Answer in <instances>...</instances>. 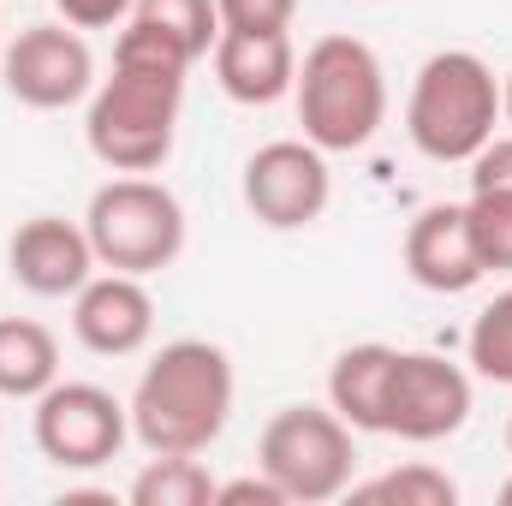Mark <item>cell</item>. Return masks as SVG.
<instances>
[{"instance_id": "cb8c5ba5", "label": "cell", "mask_w": 512, "mask_h": 506, "mask_svg": "<svg viewBox=\"0 0 512 506\" xmlns=\"http://www.w3.org/2000/svg\"><path fill=\"white\" fill-rule=\"evenodd\" d=\"M215 506H292L280 495V483L268 471L256 477H233V483H215Z\"/></svg>"}, {"instance_id": "5b68a950", "label": "cell", "mask_w": 512, "mask_h": 506, "mask_svg": "<svg viewBox=\"0 0 512 506\" xmlns=\"http://www.w3.org/2000/svg\"><path fill=\"white\" fill-rule=\"evenodd\" d=\"M84 233H90V251L102 268L161 274L185 251V203L149 173H120V179L96 185V197L84 209Z\"/></svg>"}, {"instance_id": "7402d4cb", "label": "cell", "mask_w": 512, "mask_h": 506, "mask_svg": "<svg viewBox=\"0 0 512 506\" xmlns=\"http://www.w3.org/2000/svg\"><path fill=\"white\" fill-rule=\"evenodd\" d=\"M221 30H292L298 0H215Z\"/></svg>"}, {"instance_id": "e0dca14e", "label": "cell", "mask_w": 512, "mask_h": 506, "mask_svg": "<svg viewBox=\"0 0 512 506\" xmlns=\"http://www.w3.org/2000/svg\"><path fill=\"white\" fill-rule=\"evenodd\" d=\"M131 506H215V477L197 453H155L131 477Z\"/></svg>"}, {"instance_id": "52a82bcc", "label": "cell", "mask_w": 512, "mask_h": 506, "mask_svg": "<svg viewBox=\"0 0 512 506\" xmlns=\"http://www.w3.org/2000/svg\"><path fill=\"white\" fill-rule=\"evenodd\" d=\"M131 435V411L96 381H54L36 399V447L60 471H102L120 459Z\"/></svg>"}, {"instance_id": "9c48e42d", "label": "cell", "mask_w": 512, "mask_h": 506, "mask_svg": "<svg viewBox=\"0 0 512 506\" xmlns=\"http://www.w3.org/2000/svg\"><path fill=\"white\" fill-rule=\"evenodd\" d=\"M0 78H6L12 102H24L36 114H60L96 90V54H90L84 30H72L66 18L30 24L0 48Z\"/></svg>"}, {"instance_id": "4316f807", "label": "cell", "mask_w": 512, "mask_h": 506, "mask_svg": "<svg viewBox=\"0 0 512 506\" xmlns=\"http://www.w3.org/2000/svg\"><path fill=\"white\" fill-rule=\"evenodd\" d=\"M501 506H512V477H507V483H501Z\"/></svg>"}, {"instance_id": "3957f363", "label": "cell", "mask_w": 512, "mask_h": 506, "mask_svg": "<svg viewBox=\"0 0 512 506\" xmlns=\"http://www.w3.org/2000/svg\"><path fill=\"white\" fill-rule=\"evenodd\" d=\"M179 108H185V72L114 60V78L90 90V114H84L90 155L114 173H155L173 155Z\"/></svg>"}, {"instance_id": "484cf974", "label": "cell", "mask_w": 512, "mask_h": 506, "mask_svg": "<svg viewBox=\"0 0 512 506\" xmlns=\"http://www.w3.org/2000/svg\"><path fill=\"white\" fill-rule=\"evenodd\" d=\"M501 120H507V126H512V72H507V78H501Z\"/></svg>"}, {"instance_id": "8fae6325", "label": "cell", "mask_w": 512, "mask_h": 506, "mask_svg": "<svg viewBox=\"0 0 512 506\" xmlns=\"http://www.w3.org/2000/svg\"><path fill=\"white\" fill-rule=\"evenodd\" d=\"M72 334L84 352L96 358H131L149 346L155 334V298L143 286V274H90L78 292H72Z\"/></svg>"}, {"instance_id": "5bb4252c", "label": "cell", "mask_w": 512, "mask_h": 506, "mask_svg": "<svg viewBox=\"0 0 512 506\" xmlns=\"http://www.w3.org/2000/svg\"><path fill=\"white\" fill-rule=\"evenodd\" d=\"M215 84L239 102V108H268L292 90L298 78V54L286 30H221L215 36Z\"/></svg>"}, {"instance_id": "7c38bea8", "label": "cell", "mask_w": 512, "mask_h": 506, "mask_svg": "<svg viewBox=\"0 0 512 506\" xmlns=\"http://www.w3.org/2000/svg\"><path fill=\"white\" fill-rule=\"evenodd\" d=\"M6 268L30 298H72L102 262L90 251V233L66 215H30L6 239Z\"/></svg>"}, {"instance_id": "ffe728a7", "label": "cell", "mask_w": 512, "mask_h": 506, "mask_svg": "<svg viewBox=\"0 0 512 506\" xmlns=\"http://www.w3.org/2000/svg\"><path fill=\"white\" fill-rule=\"evenodd\" d=\"M465 352H471V370L483 381L512 387V292H495V298L477 310Z\"/></svg>"}, {"instance_id": "d6986e66", "label": "cell", "mask_w": 512, "mask_h": 506, "mask_svg": "<svg viewBox=\"0 0 512 506\" xmlns=\"http://www.w3.org/2000/svg\"><path fill=\"white\" fill-rule=\"evenodd\" d=\"M131 18L167 30L191 60H203L221 36V6L215 0H131Z\"/></svg>"}, {"instance_id": "30bf717a", "label": "cell", "mask_w": 512, "mask_h": 506, "mask_svg": "<svg viewBox=\"0 0 512 506\" xmlns=\"http://www.w3.org/2000/svg\"><path fill=\"white\" fill-rule=\"evenodd\" d=\"M471 417V376L435 352H399L387 387V435L399 441H447Z\"/></svg>"}, {"instance_id": "ba28073f", "label": "cell", "mask_w": 512, "mask_h": 506, "mask_svg": "<svg viewBox=\"0 0 512 506\" xmlns=\"http://www.w3.org/2000/svg\"><path fill=\"white\" fill-rule=\"evenodd\" d=\"M239 191H245V209L268 233H304L328 215L334 173H328V155L310 137H280V143H262L245 161Z\"/></svg>"}, {"instance_id": "7a4b0ae2", "label": "cell", "mask_w": 512, "mask_h": 506, "mask_svg": "<svg viewBox=\"0 0 512 506\" xmlns=\"http://www.w3.org/2000/svg\"><path fill=\"white\" fill-rule=\"evenodd\" d=\"M292 96H298V126L322 155H352L387 126V72L376 48L358 36L310 42Z\"/></svg>"}, {"instance_id": "83f0119b", "label": "cell", "mask_w": 512, "mask_h": 506, "mask_svg": "<svg viewBox=\"0 0 512 506\" xmlns=\"http://www.w3.org/2000/svg\"><path fill=\"white\" fill-rule=\"evenodd\" d=\"M507 447H512V417H507Z\"/></svg>"}, {"instance_id": "44dd1931", "label": "cell", "mask_w": 512, "mask_h": 506, "mask_svg": "<svg viewBox=\"0 0 512 506\" xmlns=\"http://www.w3.org/2000/svg\"><path fill=\"white\" fill-rule=\"evenodd\" d=\"M465 221H471V245L483 256V268H489V274H507L512 268V197L471 191Z\"/></svg>"}, {"instance_id": "8992f818", "label": "cell", "mask_w": 512, "mask_h": 506, "mask_svg": "<svg viewBox=\"0 0 512 506\" xmlns=\"http://www.w3.org/2000/svg\"><path fill=\"white\" fill-rule=\"evenodd\" d=\"M256 459L280 483V495L298 506L340 501L352 489V471H358L352 423L334 405H286V411H274L262 423Z\"/></svg>"}, {"instance_id": "4fadbf2b", "label": "cell", "mask_w": 512, "mask_h": 506, "mask_svg": "<svg viewBox=\"0 0 512 506\" xmlns=\"http://www.w3.org/2000/svg\"><path fill=\"white\" fill-rule=\"evenodd\" d=\"M405 274L423 286V292H441V298H459L471 292L489 268L471 245V221H465V203H429L411 227H405Z\"/></svg>"}, {"instance_id": "ac0fdd59", "label": "cell", "mask_w": 512, "mask_h": 506, "mask_svg": "<svg viewBox=\"0 0 512 506\" xmlns=\"http://www.w3.org/2000/svg\"><path fill=\"white\" fill-rule=\"evenodd\" d=\"M346 495L358 506H453L459 483L435 465H399V471H382L370 483H352Z\"/></svg>"}, {"instance_id": "d4e9b609", "label": "cell", "mask_w": 512, "mask_h": 506, "mask_svg": "<svg viewBox=\"0 0 512 506\" xmlns=\"http://www.w3.org/2000/svg\"><path fill=\"white\" fill-rule=\"evenodd\" d=\"M54 12L72 30H108V24L131 18V0H54Z\"/></svg>"}, {"instance_id": "603a6c76", "label": "cell", "mask_w": 512, "mask_h": 506, "mask_svg": "<svg viewBox=\"0 0 512 506\" xmlns=\"http://www.w3.org/2000/svg\"><path fill=\"white\" fill-rule=\"evenodd\" d=\"M471 191H489V197H512V137H489L471 161Z\"/></svg>"}, {"instance_id": "277c9868", "label": "cell", "mask_w": 512, "mask_h": 506, "mask_svg": "<svg viewBox=\"0 0 512 506\" xmlns=\"http://www.w3.org/2000/svg\"><path fill=\"white\" fill-rule=\"evenodd\" d=\"M501 126V78L483 54L471 48H441L417 66L411 78V102H405V131L411 143L453 167V161H471Z\"/></svg>"}, {"instance_id": "9a60e30c", "label": "cell", "mask_w": 512, "mask_h": 506, "mask_svg": "<svg viewBox=\"0 0 512 506\" xmlns=\"http://www.w3.org/2000/svg\"><path fill=\"white\" fill-rule=\"evenodd\" d=\"M393 346L364 340L346 346L328 370V405L352 423V435H387V387H393Z\"/></svg>"}, {"instance_id": "6da1fadb", "label": "cell", "mask_w": 512, "mask_h": 506, "mask_svg": "<svg viewBox=\"0 0 512 506\" xmlns=\"http://www.w3.org/2000/svg\"><path fill=\"white\" fill-rule=\"evenodd\" d=\"M233 393V358L215 340H173L131 387V435L149 453H209L233 417Z\"/></svg>"}, {"instance_id": "2e32d148", "label": "cell", "mask_w": 512, "mask_h": 506, "mask_svg": "<svg viewBox=\"0 0 512 506\" xmlns=\"http://www.w3.org/2000/svg\"><path fill=\"white\" fill-rule=\"evenodd\" d=\"M60 381V340L30 316H0V399H42Z\"/></svg>"}]
</instances>
